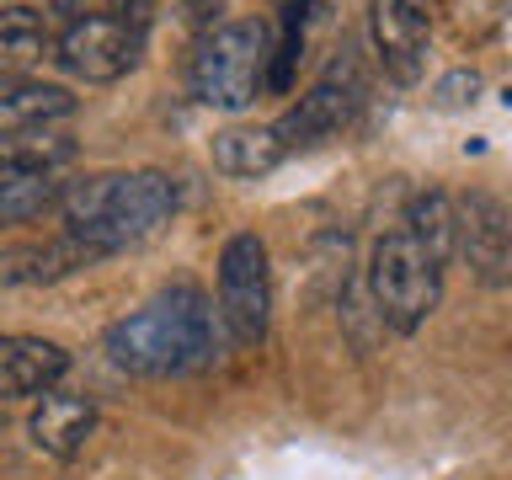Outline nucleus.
<instances>
[{
  "instance_id": "obj_13",
  "label": "nucleus",
  "mask_w": 512,
  "mask_h": 480,
  "mask_svg": "<svg viewBox=\"0 0 512 480\" xmlns=\"http://www.w3.org/2000/svg\"><path fill=\"white\" fill-rule=\"evenodd\" d=\"M96 262H107L96 246H86V240H75V235H54V240H43V246H16L6 256V283L11 288L54 283V278H70V272L96 267Z\"/></svg>"
},
{
  "instance_id": "obj_20",
  "label": "nucleus",
  "mask_w": 512,
  "mask_h": 480,
  "mask_svg": "<svg viewBox=\"0 0 512 480\" xmlns=\"http://www.w3.org/2000/svg\"><path fill=\"white\" fill-rule=\"evenodd\" d=\"M107 6H112V16H128V22H144L155 0H107Z\"/></svg>"
},
{
  "instance_id": "obj_2",
  "label": "nucleus",
  "mask_w": 512,
  "mask_h": 480,
  "mask_svg": "<svg viewBox=\"0 0 512 480\" xmlns=\"http://www.w3.org/2000/svg\"><path fill=\"white\" fill-rule=\"evenodd\" d=\"M64 235L86 240L102 256H118L176 214V182L166 171H96L64 187Z\"/></svg>"
},
{
  "instance_id": "obj_19",
  "label": "nucleus",
  "mask_w": 512,
  "mask_h": 480,
  "mask_svg": "<svg viewBox=\"0 0 512 480\" xmlns=\"http://www.w3.org/2000/svg\"><path fill=\"white\" fill-rule=\"evenodd\" d=\"M475 91H480V75L475 70H454L448 80H438L432 102H438V107H464V102H475Z\"/></svg>"
},
{
  "instance_id": "obj_15",
  "label": "nucleus",
  "mask_w": 512,
  "mask_h": 480,
  "mask_svg": "<svg viewBox=\"0 0 512 480\" xmlns=\"http://www.w3.org/2000/svg\"><path fill=\"white\" fill-rule=\"evenodd\" d=\"M64 187L54 171H0V219L6 224H32L48 208H64Z\"/></svg>"
},
{
  "instance_id": "obj_9",
  "label": "nucleus",
  "mask_w": 512,
  "mask_h": 480,
  "mask_svg": "<svg viewBox=\"0 0 512 480\" xmlns=\"http://www.w3.org/2000/svg\"><path fill=\"white\" fill-rule=\"evenodd\" d=\"M459 256L475 267L480 283H512V214L491 192H470L459 203Z\"/></svg>"
},
{
  "instance_id": "obj_17",
  "label": "nucleus",
  "mask_w": 512,
  "mask_h": 480,
  "mask_svg": "<svg viewBox=\"0 0 512 480\" xmlns=\"http://www.w3.org/2000/svg\"><path fill=\"white\" fill-rule=\"evenodd\" d=\"M43 54H59V38L48 32L43 11H32V6H11L6 16H0V59H6V75L16 80V70L38 64Z\"/></svg>"
},
{
  "instance_id": "obj_18",
  "label": "nucleus",
  "mask_w": 512,
  "mask_h": 480,
  "mask_svg": "<svg viewBox=\"0 0 512 480\" xmlns=\"http://www.w3.org/2000/svg\"><path fill=\"white\" fill-rule=\"evenodd\" d=\"M406 230L422 235L443 262H454L459 256V203H448L443 192H416L406 208Z\"/></svg>"
},
{
  "instance_id": "obj_5",
  "label": "nucleus",
  "mask_w": 512,
  "mask_h": 480,
  "mask_svg": "<svg viewBox=\"0 0 512 480\" xmlns=\"http://www.w3.org/2000/svg\"><path fill=\"white\" fill-rule=\"evenodd\" d=\"M219 320L235 347H256L272 320V267L262 235H230L219 251Z\"/></svg>"
},
{
  "instance_id": "obj_11",
  "label": "nucleus",
  "mask_w": 512,
  "mask_h": 480,
  "mask_svg": "<svg viewBox=\"0 0 512 480\" xmlns=\"http://www.w3.org/2000/svg\"><path fill=\"white\" fill-rule=\"evenodd\" d=\"M64 374H70V352L48 336H6L0 342V390L11 400L59 390Z\"/></svg>"
},
{
  "instance_id": "obj_4",
  "label": "nucleus",
  "mask_w": 512,
  "mask_h": 480,
  "mask_svg": "<svg viewBox=\"0 0 512 480\" xmlns=\"http://www.w3.org/2000/svg\"><path fill=\"white\" fill-rule=\"evenodd\" d=\"M443 272H448V262L422 235H411L406 224L384 230L374 240V256H368V294H374L379 320L400 336L422 331L427 315L443 299Z\"/></svg>"
},
{
  "instance_id": "obj_8",
  "label": "nucleus",
  "mask_w": 512,
  "mask_h": 480,
  "mask_svg": "<svg viewBox=\"0 0 512 480\" xmlns=\"http://www.w3.org/2000/svg\"><path fill=\"white\" fill-rule=\"evenodd\" d=\"M368 38H374V54L390 70V80L416 86L427 70V43H432L427 0H368Z\"/></svg>"
},
{
  "instance_id": "obj_6",
  "label": "nucleus",
  "mask_w": 512,
  "mask_h": 480,
  "mask_svg": "<svg viewBox=\"0 0 512 480\" xmlns=\"http://www.w3.org/2000/svg\"><path fill=\"white\" fill-rule=\"evenodd\" d=\"M363 96H368V86H363V75H358V59L342 48V54H336L326 70H320L315 86L299 96V107H288L283 118H278V134H283V144H288V155L336 139V134H342V128L363 112Z\"/></svg>"
},
{
  "instance_id": "obj_16",
  "label": "nucleus",
  "mask_w": 512,
  "mask_h": 480,
  "mask_svg": "<svg viewBox=\"0 0 512 480\" xmlns=\"http://www.w3.org/2000/svg\"><path fill=\"white\" fill-rule=\"evenodd\" d=\"M80 155V144L54 128H22V134H0V171H59Z\"/></svg>"
},
{
  "instance_id": "obj_14",
  "label": "nucleus",
  "mask_w": 512,
  "mask_h": 480,
  "mask_svg": "<svg viewBox=\"0 0 512 480\" xmlns=\"http://www.w3.org/2000/svg\"><path fill=\"white\" fill-rule=\"evenodd\" d=\"M75 112V96L54 80H6L0 91V128L22 134V128H48Z\"/></svg>"
},
{
  "instance_id": "obj_7",
  "label": "nucleus",
  "mask_w": 512,
  "mask_h": 480,
  "mask_svg": "<svg viewBox=\"0 0 512 480\" xmlns=\"http://www.w3.org/2000/svg\"><path fill=\"white\" fill-rule=\"evenodd\" d=\"M139 54H144V22H128V16H75L59 32V64L75 80H91V86L123 80L139 64Z\"/></svg>"
},
{
  "instance_id": "obj_10",
  "label": "nucleus",
  "mask_w": 512,
  "mask_h": 480,
  "mask_svg": "<svg viewBox=\"0 0 512 480\" xmlns=\"http://www.w3.org/2000/svg\"><path fill=\"white\" fill-rule=\"evenodd\" d=\"M91 432H96V406L86 395H70V390L38 395V406L27 416V438L48 459H75L91 443Z\"/></svg>"
},
{
  "instance_id": "obj_21",
  "label": "nucleus",
  "mask_w": 512,
  "mask_h": 480,
  "mask_svg": "<svg viewBox=\"0 0 512 480\" xmlns=\"http://www.w3.org/2000/svg\"><path fill=\"white\" fill-rule=\"evenodd\" d=\"M507 107H512V86H507Z\"/></svg>"
},
{
  "instance_id": "obj_12",
  "label": "nucleus",
  "mask_w": 512,
  "mask_h": 480,
  "mask_svg": "<svg viewBox=\"0 0 512 480\" xmlns=\"http://www.w3.org/2000/svg\"><path fill=\"white\" fill-rule=\"evenodd\" d=\"M288 160V144L278 134V123H256V128H224L214 134V166L235 182H262Z\"/></svg>"
},
{
  "instance_id": "obj_1",
  "label": "nucleus",
  "mask_w": 512,
  "mask_h": 480,
  "mask_svg": "<svg viewBox=\"0 0 512 480\" xmlns=\"http://www.w3.org/2000/svg\"><path fill=\"white\" fill-rule=\"evenodd\" d=\"M214 315L219 310L208 304L203 288L171 283L155 299H144L139 310L112 320L102 347L134 379H176V374H192V368H203L214 358V347H219Z\"/></svg>"
},
{
  "instance_id": "obj_3",
  "label": "nucleus",
  "mask_w": 512,
  "mask_h": 480,
  "mask_svg": "<svg viewBox=\"0 0 512 480\" xmlns=\"http://www.w3.org/2000/svg\"><path fill=\"white\" fill-rule=\"evenodd\" d=\"M272 64H278V43L267 22H219L192 48L187 86L214 112H246L262 86H272Z\"/></svg>"
}]
</instances>
